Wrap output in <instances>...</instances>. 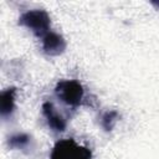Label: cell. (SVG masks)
Masks as SVG:
<instances>
[{"label":"cell","instance_id":"obj_6","mask_svg":"<svg viewBox=\"0 0 159 159\" xmlns=\"http://www.w3.org/2000/svg\"><path fill=\"white\" fill-rule=\"evenodd\" d=\"M15 107V88H7L0 96V112L2 117L11 114Z\"/></svg>","mask_w":159,"mask_h":159},{"label":"cell","instance_id":"obj_2","mask_svg":"<svg viewBox=\"0 0 159 159\" xmlns=\"http://www.w3.org/2000/svg\"><path fill=\"white\" fill-rule=\"evenodd\" d=\"M19 22L26 26L27 29H30L37 36H42V35L45 36L48 32V27H50V17L47 12L43 10L26 11L20 16Z\"/></svg>","mask_w":159,"mask_h":159},{"label":"cell","instance_id":"obj_4","mask_svg":"<svg viewBox=\"0 0 159 159\" xmlns=\"http://www.w3.org/2000/svg\"><path fill=\"white\" fill-rule=\"evenodd\" d=\"M42 48L48 55H58L66 48V42L62 36L50 31L42 37Z\"/></svg>","mask_w":159,"mask_h":159},{"label":"cell","instance_id":"obj_5","mask_svg":"<svg viewBox=\"0 0 159 159\" xmlns=\"http://www.w3.org/2000/svg\"><path fill=\"white\" fill-rule=\"evenodd\" d=\"M42 112L47 119V123L50 128L55 132H62L66 128V120L58 114V112L53 108V104L51 102H45L42 104Z\"/></svg>","mask_w":159,"mask_h":159},{"label":"cell","instance_id":"obj_8","mask_svg":"<svg viewBox=\"0 0 159 159\" xmlns=\"http://www.w3.org/2000/svg\"><path fill=\"white\" fill-rule=\"evenodd\" d=\"M117 118H118V113L116 111H111V112H106L103 116H102V119H101V124L102 127L106 129V130H111L114 125V123L117 122Z\"/></svg>","mask_w":159,"mask_h":159},{"label":"cell","instance_id":"obj_7","mask_svg":"<svg viewBox=\"0 0 159 159\" xmlns=\"http://www.w3.org/2000/svg\"><path fill=\"white\" fill-rule=\"evenodd\" d=\"M31 138L30 135L25 134V133H19V134H15V135H11L9 138V145L12 147V148H25L29 143H30Z\"/></svg>","mask_w":159,"mask_h":159},{"label":"cell","instance_id":"obj_1","mask_svg":"<svg viewBox=\"0 0 159 159\" xmlns=\"http://www.w3.org/2000/svg\"><path fill=\"white\" fill-rule=\"evenodd\" d=\"M50 159H91V152L73 139H62L53 147Z\"/></svg>","mask_w":159,"mask_h":159},{"label":"cell","instance_id":"obj_3","mask_svg":"<svg viewBox=\"0 0 159 159\" xmlns=\"http://www.w3.org/2000/svg\"><path fill=\"white\" fill-rule=\"evenodd\" d=\"M56 94L63 103L76 107L81 103L83 89L77 81H61L56 86Z\"/></svg>","mask_w":159,"mask_h":159}]
</instances>
